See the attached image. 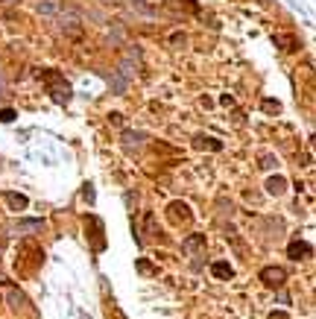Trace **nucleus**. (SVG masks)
<instances>
[{"instance_id": "nucleus-2", "label": "nucleus", "mask_w": 316, "mask_h": 319, "mask_svg": "<svg viewBox=\"0 0 316 319\" xmlns=\"http://www.w3.org/2000/svg\"><path fill=\"white\" fill-rule=\"evenodd\" d=\"M261 281H263V284H272V287H278V284L284 281V269H278V266H266V269L261 272Z\"/></svg>"}, {"instance_id": "nucleus-5", "label": "nucleus", "mask_w": 316, "mask_h": 319, "mask_svg": "<svg viewBox=\"0 0 316 319\" xmlns=\"http://www.w3.org/2000/svg\"><path fill=\"white\" fill-rule=\"evenodd\" d=\"M275 44H278V47H287V53L299 50V41H296V38H290V35H275Z\"/></svg>"}, {"instance_id": "nucleus-12", "label": "nucleus", "mask_w": 316, "mask_h": 319, "mask_svg": "<svg viewBox=\"0 0 316 319\" xmlns=\"http://www.w3.org/2000/svg\"><path fill=\"white\" fill-rule=\"evenodd\" d=\"M38 9H41V12H56V9H59V3H56V0H41V6H38Z\"/></svg>"}, {"instance_id": "nucleus-9", "label": "nucleus", "mask_w": 316, "mask_h": 319, "mask_svg": "<svg viewBox=\"0 0 316 319\" xmlns=\"http://www.w3.org/2000/svg\"><path fill=\"white\" fill-rule=\"evenodd\" d=\"M214 275L217 278H231V266L228 264H214Z\"/></svg>"}, {"instance_id": "nucleus-6", "label": "nucleus", "mask_w": 316, "mask_h": 319, "mask_svg": "<svg viewBox=\"0 0 316 319\" xmlns=\"http://www.w3.org/2000/svg\"><path fill=\"white\" fill-rule=\"evenodd\" d=\"M6 202L15 208V211H21V208H27V196H21V193H6Z\"/></svg>"}, {"instance_id": "nucleus-13", "label": "nucleus", "mask_w": 316, "mask_h": 319, "mask_svg": "<svg viewBox=\"0 0 316 319\" xmlns=\"http://www.w3.org/2000/svg\"><path fill=\"white\" fill-rule=\"evenodd\" d=\"M0 120H3V123H9V120H15V111H12V108H6V111H0Z\"/></svg>"}, {"instance_id": "nucleus-3", "label": "nucleus", "mask_w": 316, "mask_h": 319, "mask_svg": "<svg viewBox=\"0 0 316 319\" xmlns=\"http://www.w3.org/2000/svg\"><path fill=\"white\" fill-rule=\"evenodd\" d=\"M147 138L141 135V132H123V147H126V153H135V150H141V144H144Z\"/></svg>"}, {"instance_id": "nucleus-11", "label": "nucleus", "mask_w": 316, "mask_h": 319, "mask_svg": "<svg viewBox=\"0 0 316 319\" xmlns=\"http://www.w3.org/2000/svg\"><path fill=\"white\" fill-rule=\"evenodd\" d=\"M196 147H211V150H220V141H211V138H196Z\"/></svg>"}, {"instance_id": "nucleus-1", "label": "nucleus", "mask_w": 316, "mask_h": 319, "mask_svg": "<svg viewBox=\"0 0 316 319\" xmlns=\"http://www.w3.org/2000/svg\"><path fill=\"white\" fill-rule=\"evenodd\" d=\"M44 76H47V82H50V94H53V100H56V103H67V100H70L67 82H62V76H59L56 70H47Z\"/></svg>"}, {"instance_id": "nucleus-8", "label": "nucleus", "mask_w": 316, "mask_h": 319, "mask_svg": "<svg viewBox=\"0 0 316 319\" xmlns=\"http://www.w3.org/2000/svg\"><path fill=\"white\" fill-rule=\"evenodd\" d=\"M266 188H269L272 193H281V191L287 188V182L281 179V176H278V179H269V182H266Z\"/></svg>"}, {"instance_id": "nucleus-7", "label": "nucleus", "mask_w": 316, "mask_h": 319, "mask_svg": "<svg viewBox=\"0 0 316 319\" xmlns=\"http://www.w3.org/2000/svg\"><path fill=\"white\" fill-rule=\"evenodd\" d=\"M202 243H205V237H202V234H190L188 243H185V252H196V249H202Z\"/></svg>"}, {"instance_id": "nucleus-10", "label": "nucleus", "mask_w": 316, "mask_h": 319, "mask_svg": "<svg viewBox=\"0 0 316 319\" xmlns=\"http://www.w3.org/2000/svg\"><path fill=\"white\" fill-rule=\"evenodd\" d=\"M41 220H32V223H18L15 225V231H38V228H41Z\"/></svg>"}, {"instance_id": "nucleus-4", "label": "nucleus", "mask_w": 316, "mask_h": 319, "mask_svg": "<svg viewBox=\"0 0 316 319\" xmlns=\"http://www.w3.org/2000/svg\"><path fill=\"white\" fill-rule=\"evenodd\" d=\"M287 252H290L293 261H299V258L311 255V246H308V243H302V240H296V243H290V249H287Z\"/></svg>"}]
</instances>
